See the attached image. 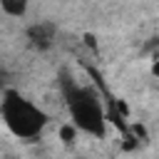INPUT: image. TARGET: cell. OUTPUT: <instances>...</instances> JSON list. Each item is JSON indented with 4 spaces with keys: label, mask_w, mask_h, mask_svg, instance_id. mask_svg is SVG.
Listing matches in <instances>:
<instances>
[{
    "label": "cell",
    "mask_w": 159,
    "mask_h": 159,
    "mask_svg": "<svg viewBox=\"0 0 159 159\" xmlns=\"http://www.w3.org/2000/svg\"><path fill=\"white\" fill-rule=\"evenodd\" d=\"M65 99H67V109H70V122L80 132L102 139L107 132V112L102 107L99 94L89 87L72 84L65 89Z\"/></svg>",
    "instance_id": "1"
},
{
    "label": "cell",
    "mask_w": 159,
    "mask_h": 159,
    "mask_svg": "<svg viewBox=\"0 0 159 159\" xmlns=\"http://www.w3.org/2000/svg\"><path fill=\"white\" fill-rule=\"evenodd\" d=\"M0 114L10 134H15L17 139H35L47 124V114L15 89H7L2 94Z\"/></svg>",
    "instance_id": "2"
},
{
    "label": "cell",
    "mask_w": 159,
    "mask_h": 159,
    "mask_svg": "<svg viewBox=\"0 0 159 159\" xmlns=\"http://www.w3.org/2000/svg\"><path fill=\"white\" fill-rule=\"evenodd\" d=\"M27 37L32 40V45H37L40 50H45L55 40V25H50V22H35V25L27 27Z\"/></svg>",
    "instance_id": "3"
},
{
    "label": "cell",
    "mask_w": 159,
    "mask_h": 159,
    "mask_svg": "<svg viewBox=\"0 0 159 159\" xmlns=\"http://www.w3.org/2000/svg\"><path fill=\"white\" fill-rule=\"evenodd\" d=\"M27 10H30L27 0H0V12H5L7 17L20 20V17L27 15Z\"/></svg>",
    "instance_id": "4"
},
{
    "label": "cell",
    "mask_w": 159,
    "mask_h": 159,
    "mask_svg": "<svg viewBox=\"0 0 159 159\" xmlns=\"http://www.w3.org/2000/svg\"><path fill=\"white\" fill-rule=\"evenodd\" d=\"M57 137H60V142H62V144H67V147H70V144H75V142H77V137H80V129H77L72 122H67V124H62V127H60Z\"/></svg>",
    "instance_id": "5"
},
{
    "label": "cell",
    "mask_w": 159,
    "mask_h": 159,
    "mask_svg": "<svg viewBox=\"0 0 159 159\" xmlns=\"http://www.w3.org/2000/svg\"><path fill=\"white\" fill-rule=\"evenodd\" d=\"M127 132H129L137 142H147V139H149V132H147V127H144L142 122H129V124H127Z\"/></svg>",
    "instance_id": "6"
},
{
    "label": "cell",
    "mask_w": 159,
    "mask_h": 159,
    "mask_svg": "<svg viewBox=\"0 0 159 159\" xmlns=\"http://www.w3.org/2000/svg\"><path fill=\"white\" fill-rule=\"evenodd\" d=\"M152 75H154V77L159 80V57H157V60L152 62Z\"/></svg>",
    "instance_id": "7"
}]
</instances>
